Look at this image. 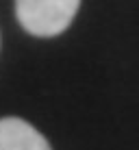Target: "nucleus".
<instances>
[{
	"mask_svg": "<svg viewBox=\"0 0 139 150\" xmlns=\"http://www.w3.org/2000/svg\"><path fill=\"white\" fill-rule=\"evenodd\" d=\"M80 0H15V15L26 33L54 37L72 24Z\"/></svg>",
	"mask_w": 139,
	"mask_h": 150,
	"instance_id": "1",
	"label": "nucleus"
},
{
	"mask_svg": "<svg viewBox=\"0 0 139 150\" xmlns=\"http://www.w3.org/2000/svg\"><path fill=\"white\" fill-rule=\"evenodd\" d=\"M0 150H52L46 137L22 117H0Z\"/></svg>",
	"mask_w": 139,
	"mask_h": 150,
	"instance_id": "2",
	"label": "nucleus"
}]
</instances>
